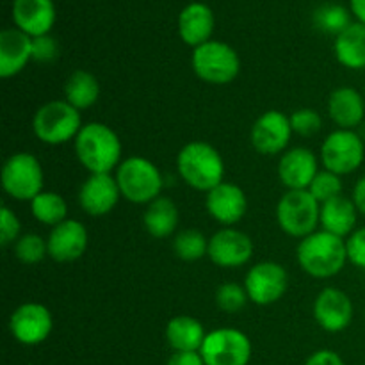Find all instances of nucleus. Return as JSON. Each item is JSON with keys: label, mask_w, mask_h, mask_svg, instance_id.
Wrapping results in <instances>:
<instances>
[{"label": "nucleus", "mask_w": 365, "mask_h": 365, "mask_svg": "<svg viewBox=\"0 0 365 365\" xmlns=\"http://www.w3.org/2000/svg\"><path fill=\"white\" fill-rule=\"evenodd\" d=\"M200 355L205 365H248L252 341L241 330L217 328L207 334Z\"/></svg>", "instance_id": "obj_10"}, {"label": "nucleus", "mask_w": 365, "mask_h": 365, "mask_svg": "<svg viewBox=\"0 0 365 365\" xmlns=\"http://www.w3.org/2000/svg\"><path fill=\"white\" fill-rule=\"evenodd\" d=\"M351 198H353V202H355L359 212L365 216V177H362L359 182H356L355 189H353Z\"/></svg>", "instance_id": "obj_41"}, {"label": "nucleus", "mask_w": 365, "mask_h": 365, "mask_svg": "<svg viewBox=\"0 0 365 365\" xmlns=\"http://www.w3.org/2000/svg\"><path fill=\"white\" fill-rule=\"evenodd\" d=\"M277 220L282 230L291 237L305 239L314 234L321 220V203L309 189L287 191L277 205Z\"/></svg>", "instance_id": "obj_7"}, {"label": "nucleus", "mask_w": 365, "mask_h": 365, "mask_svg": "<svg viewBox=\"0 0 365 365\" xmlns=\"http://www.w3.org/2000/svg\"><path fill=\"white\" fill-rule=\"evenodd\" d=\"M335 57L349 70L365 68V25L356 21L335 38Z\"/></svg>", "instance_id": "obj_26"}, {"label": "nucleus", "mask_w": 365, "mask_h": 365, "mask_svg": "<svg viewBox=\"0 0 365 365\" xmlns=\"http://www.w3.org/2000/svg\"><path fill=\"white\" fill-rule=\"evenodd\" d=\"M177 168L182 180L196 191L209 192L225 182L223 157L205 141L187 143L178 152Z\"/></svg>", "instance_id": "obj_3"}, {"label": "nucleus", "mask_w": 365, "mask_h": 365, "mask_svg": "<svg viewBox=\"0 0 365 365\" xmlns=\"http://www.w3.org/2000/svg\"><path fill=\"white\" fill-rule=\"evenodd\" d=\"M296 253L302 269L314 278L335 277L348 262L344 239L324 230L314 232L302 239Z\"/></svg>", "instance_id": "obj_2"}, {"label": "nucleus", "mask_w": 365, "mask_h": 365, "mask_svg": "<svg viewBox=\"0 0 365 365\" xmlns=\"http://www.w3.org/2000/svg\"><path fill=\"white\" fill-rule=\"evenodd\" d=\"M328 114L337 127L355 130L365 118L362 95L355 88H337L328 98Z\"/></svg>", "instance_id": "obj_23"}, {"label": "nucleus", "mask_w": 365, "mask_h": 365, "mask_svg": "<svg viewBox=\"0 0 365 365\" xmlns=\"http://www.w3.org/2000/svg\"><path fill=\"white\" fill-rule=\"evenodd\" d=\"M365 157V143L362 135L355 130L331 132L321 146V160L324 170L344 177L359 170Z\"/></svg>", "instance_id": "obj_9"}, {"label": "nucleus", "mask_w": 365, "mask_h": 365, "mask_svg": "<svg viewBox=\"0 0 365 365\" xmlns=\"http://www.w3.org/2000/svg\"><path fill=\"white\" fill-rule=\"evenodd\" d=\"M192 70L196 77L207 84L223 86L235 81L241 71V59L230 45L223 41H210L192 50Z\"/></svg>", "instance_id": "obj_6"}, {"label": "nucleus", "mask_w": 365, "mask_h": 365, "mask_svg": "<svg viewBox=\"0 0 365 365\" xmlns=\"http://www.w3.org/2000/svg\"><path fill=\"white\" fill-rule=\"evenodd\" d=\"M349 6H351V13L355 14L356 20L365 25V0H349Z\"/></svg>", "instance_id": "obj_42"}, {"label": "nucleus", "mask_w": 365, "mask_h": 365, "mask_svg": "<svg viewBox=\"0 0 365 365\" xmlns=\"http://www.w3.org/2000/svg\"><path fill=\"white\" fill-rule=\"evenodd\" d=\"M173 252L184 262H196L209 253V239L200 230L187 228L175 235Z\"/></svg>", "instance_id": "obj_30"}, {"label": "nucleus", "mask_w": 365, "mask_h": 365, "mask_svg": "<svg viewBox=\"0 0 365 365\" xmlns=\"http://www.w3.org/2000/svg\"><path fill=\"white\" fill-rule=\"evenodd\" d=\"M214 25H216V18H214L212 9L207 4L192 2L185 6L178 16V34L185 45L196 48L210 41Z\"/></svg>", "instance_id": "obj_22"}, {"label": "nucleus", "mask_w": 365, "mask_h": 365, "mask_svg": "<svg viewBox=\"0 0 365 365\" xmlns=\"http://www.w3.org/2000/svg\"><path fill=\"white\" fill-rule=\"evenodd\" d=\"M205 337L203 324L191 316H177L166 324V341L175 353L200 351Z\"/></svg>", "instance_id": "obj_25"}, {"label": "nucleus", "mask_w": 365, "mask_h": 365, "mask_svg": "<svg viewBox=\"0 0 365 365\" xmlns=\"http://www.w3.org/2000/svg\"><path fill=\"white\" fill-rule=\"evenodd\" d=\"M292 132L291 118L280 110H266L252 127V145L262 155H277L287 148Z\"/></svg>", "instance_id": "obj_13"}, {"label": "nucleus", "mask_w": 365, "mask_h": 365, "mask_svg": "<svg viewBox=\"0 0 365 365\" xmlns=\"http://www.w3.org/2000/svg\"><path fill=\"white\" fill-rule=\"evenodd\" d=\"M291 125L292 132L298 135H303V138H310V135L317 134L323 127V118L317 113L316 109H298L292 113L291 116Z\"/></svg>", "instance_id": "obj_35"}, {"label": "nucleus", "mask_w": 365, "mask_h": 365, "mask_svg": "<svg viewBox=\"0 0 365 365\" xmlns=\"http://www.w3.org/2000/svg\"><path fill=\"white\" fill-rule=\"evenodd\" d=\"M32 59V38L20 29L0 32V77L11 78L20 73Z\"/></svg>", "instance_id": "obj_21"}, {"label": "nucleus", "mask_w": 365, "mask_h": 365, "mask_svg": "<svg viewBox=\"0 0 365 365\" xmlns=\"http://www.w3.org/2000/svg\"><path fill=\"white\" fill-rule=\"evenodd\" d=\"M59 53L57 43L52 36H39V38H32V59L38 63H50Z\"/></svg>", "instance_id": "obj_38"}, {"label": "nucleus", "mask_w": 365, "mask_h": 365, "mask_svg": "<svg viewBox=\"0 0 365 365\" xmlns=\"http://www.w3.org/2000/svg\"><path fill=\"white\" fill-rule=\"evenodd\" d=\"M314 24L319 31L335 34V38H337L341 32H344L351 25V16H349V11L344 6L323 4L314 13Z\"/></svg>", "instance_id": "obj_31"}, {"label": "nucleus", "mask_w": 365, "mask_h": 365, "mask_svg": "<svg viewBox=\"0 0 365 365\" xmlns=\"http://www.w3.org/2000/svg\"><path fill=\"white\" fill-rule=\"evenodd\" d=\"M121 198L116 177L110 173H95L82 184L78 191V203L82 210L93 217L106 216Z\"/></svg>", "instance_id": "obj_15"}, {"label": "nucleus", "mask_w": 365, "mask_h": 365, "mask_svg": "<svg viewBox=\"0 0 365 365\" xmlns=\"http://www.w3.org/2000/svg\"><path fill=\"white\" fill-rule=\"evenodd\" d=\"M166 365H205V362H203L200 351H189V353H173Z\"/></svg>", "instance_id": "obj_40"}, {"label": "nucleus", "mask_w": 365, "mask_h": 365, "mask_svg": "<svg viewBox=\"0 0 365 365\" xmlns=\"http://www.w3.org/2000/svg\"><path fill=\"white\" fill-rule=\"evenodd\" d=\"M309 191L319 203L328 202V200L342 195L341 177L328 170L319 171V173L316 175V178L312 180V184H310Z\"/></svg>", "instance_id": "obj_34"}, {"label": "nucleus", "mask_w": 365, "mask_h": 365, "mask_svg": "<svg viewBox=\"0 0 365 365\" xmlns=\"http://www.w3.org/2000/svg\"><path fill=\"white\" fill-rule=\"evenodd\" d=\"M82 118L78 109H75L66 100H52L39 107L32 120L36 138L50 146L64 145L78 135Z\"/></svg>", "instance_id": "obj_5"}, {"label": "nucleus", "mask_w": 365, "mask_h": 365, "mask_svg": "<svg viewBox=\"0 0 365 365\" xmlns=\"http://www.w3.org/2000/svg\"><path fill=\"white\" fill-rule=\"evenodd\" d=\"M289 287V274L278 262H259L246 273L245 289L250 302L257 305H271L284 298Z\"/></svg>", "instance_id": "obj_11"}, {"label": "nucleus", "mask_w": 365, "mask_h": 365, "mask_svg": "<svg viewBox=\"0 0 365 365\" xmlns=\"http://www.w3.org/2000/svg\"><path fill=\"white\" fill-rule=\"evenodd\" d=\"M143 225L152 237H170L178 227V209L175 202H171L166 196H159L150 202L143 214Z\"/></svg>", "instance_id": "obj_27"}, {"label": "nucleus", "mask_w": 365, "mask_h": 365, "mask_svg": "<svg viewBox=\"0 0 365 365\" xmlns=\"http://www.w3.org/2000/svg\"><path fill=\"white\" fill-rule=\"evenodd\" d=\"M305 365H346V364L335 351H330V349H321V351H316L314 355H310Z\"/></svg>", "instance_id": "obj_39"}, {"label": "nucleus", "mask_w": 365, "mask_h": 365, "mask_svg": "<svg viewBox=\"0 0 365 365\" xmlns=\"http://www.w3.org/2000/svg\"><path fill=\"white\" fill-rule=\"evenodd\" d=\"M64 96L75 109H89L100 96L98 78L86 70H75L64 84Z\"/></svg>", "instance_id": "obj_28"}, {"label": "nucleus", "mask_w": 365, "mask_h": 365, "mask_svg": "<svg viewBox=\"0 0 365 365\" xmlns=\"http://www.w3.org/2000/svg\"><path fill=\"white\" fill-rule=\"evenodd\" d=\"M116 182L123 198L143 205L159 198L163 191V175L152 160L145 157H128L118 166Z\"/></svg>", "instance_id": "obj_4"}, {"label": "nucleus", "mask_w": 365, "mask_h": 365, "mask_svg": "<svg viewBox=\"0 0 365 365\" xmlns=\"http://www.w3.org/2000/svg\"><path fill=\"white\" fill-rule=\"evenodd\" d=\"M20 230L21 225L16 214L9 207L4 205L2 210H0V245L4 248L9 245H14L20 239Z\"/></svg>", "instance_id": "obj_36"}, {"label": "nucleus", "mask_w": 365, "mask_h": 365, "mask_svg": "<svg viewBox=\"0 0 365 365\" xmlns=\"http://www.w3.org/2000/svg\"><path fill=\"white\" fill-rule=\"evenodd\" d=\"M75 153L91 175L110 173L120 164L121 141L109 125L91 121L75 138Z\"/></svg>", "instance_id": "obj_1"}, {"label": "nucleus", "mask_w": 365, "mask_h": 365, "mask_svg": "<svg viewBox=\"0 0 365 365\" xmlns=\"http://www.w3.org/2000/svg\"><path fill=\"white\" fill-rule=\"evenodd\" d=\"M209 259L220 267H241L253 255V241L237 228H221L209 239Z\"/></svg>", "instance_id": "obj_14"}, {"label": "nucleus", "mask_w": 365, "mask_h": 365, "mask_svg": "<svg viewBox=\"0 0 365 365\" xmlns=\"http://www.w3.org/2000/svg\"><path fill=\"white\" fill-rule=\"evenodd\" d=\"M356 209L353 198H346L344 195H339L328 202L321 203V227L324 232L337 235L344 239L346 235H351L356 227Z\"/></svg>", "instance_id": "obj_24"}, {"label": "nucleus", "mask_w": 365, "mask_h": 365, "mask_svg": "<svg viewBox=\"0 0 365 365\" xmlns=\"http://www.w3.org/2000/svg\"><path fill=\"white\" fill-rule=\"evenodd\" d=\"M48 257L56 262H73L88 250V230L77 220H66L52 228L48 239Z\"/></svg>", "instance_id": "obj_17"}, {"label": "nucleus", "mask_w": 365, "mask_h": 365, "mask_svg": "<svg viewBox=\"0 0 365 365\" xmlns=\"http://www.w3.org/2000/svg\"><path fill=\"white\" fill-rule=\"evenodd\" d=\"M14 255L21 264H38L48 255L46 241L38 234H24L14 242Z\"/></svg>", "instance_id": "obj_32"}, {"label": "nucleus", "mask_w": 365, "mask_h": 365, "mask_svg": "<svg viewBox=\"0 0 365 365\" xmlns=\"http://www.w3.org/2000/svg\"><path fill=\"white\" fill-rule=\"evenodd\" d=\"M13 20L31 38L46 36L56 24V6L52 0H14Z\"/></svg>", "instance_id": "obj_20"}, {"label": "nucleus", "mask_w": 365, "mask_h": 365, "mask_svg": "<svg viewBox=\"0 0 365 365\" xmlns=\"http://www.w3.org/2000/svg\"><path fill=\"white\" fill-rule=\"evenodd\" d=\"M314 317L323 330L339 334L346 330L353 321L351 299L341 289H323L314 302Z\"/></svg>", "instance_id": "obj_16"}, {"label": "nucleus", "mask_w": 365, "mask_h": 365, "mask_svg": "<svg viewBox=\"0 0 365 365\" xmlns=\"http://www.w3.org/2000/svg\"><path fill=\"white\" fill-rule=\"evenodd\" d=\"M348 260L353 266L365 269V227L356 228L346 241Z\"/></svg>", "instance_id": "obj_37"}, {"label": "nucleus", "mask_w": 365, "mask_h": 365, "mask_svg": "<svg viewBox=\"0 0 365 365\" xmlns=\"http://www.w3.org/2000/svg\"><path fill=\"white\" fill-rule=\"evenodd\" d=\"M52 314L41 303H24L11 314L9 319L11 335L25 346L45 342L52 334Z\"/></svg>", "instance_id": "obj_12"}, {"label": "nucleus", "mask_w": 365, "mask_h": 365, "mask_svg": "<svg viewBox=\"0 0 365 365\" xmlns=\"http://www.w3.org/2000/svg\"><path fill=\"white\" fill-rule=\"evenodd\" d=\"M32 216L43 225L48 227H57L59 223L66 221L68 205L64 198L57 192L52 191H43L36 196L31 202Z\"/></svg>", "instance_id": "obj_29"}, {"label": "nucleus", "mask_w": 365, "mask_h": 365, "mask_svg": "<svg viewBox=\"0 0 365 365\" xmlns=\"http://www.w3.org/2000/svg\"><path fill=\"white\" fill-rule=\"evenodd\" d=\"M317 173L319 168L316 153L303 146L289 150L278 163V177L289 191L309 189Z\"/></svg>", "instance_id": "obj_19"}, {"label": "nucleus", "mask_w": 365, "mask_h": 365, "mask_svg": "<svg viewBox=\"0 0 365 365\" xmlns=\"http://www.w3.org/2000/svg\"><path fill=\"white\" fill-rule=\"evenodd\" d=\"M248 302L250 298L245 285L237 284V282H225L223 285H220L216 292L217 307L227 314L241 312Z\"/></svg>", "instance_id": "obj_33"}, {"label": "nucleus", "mask_w": 365, "mask_h": 365, "mask_svg": "<svg viewBox=\"0 0 365 365\" xmlns=\"http://www.w3.org/2000/svg\"><path fill=\"white\" fill-rule=\"evenodd\" d=\"M43 168L32 153L20 152L11 155L2 168V187L18 202H32L43 192Z\"/></svg>", "instance_id": "obj_8"}, {"label": "nucleus", "mask_w": 365, "mask_h": 365, "mask_svg": "<svg viewBox=\"0 0 365 365\" xmlns=\"http://www.w3.org/2000/svg\"><path fill=\"white\" fill-rule=\"evenodd\" d=\"M205 207L207 212L217 223L232 227L245 217L246 209H248V200H246L245 191L237 184L221 182L217 187L207 192Z\"/></svg>", "instance_id": "obj_18"}]
</instances>
